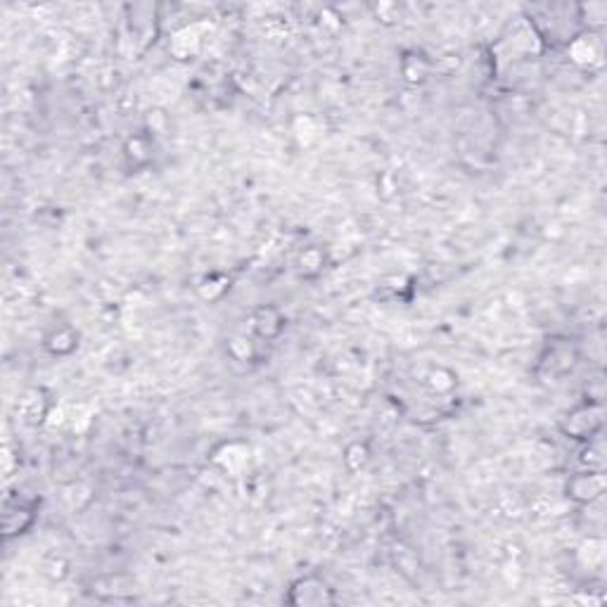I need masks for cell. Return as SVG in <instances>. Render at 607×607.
I'll return each instance as SVG.
<instances>
[{"instance_id":"1","label":"cell","mask_w":607,"mask_h":607,"mask_svg":"<svg viewBox=\"0 0 607 607\" xmlns=\"http://www.w3.org/2000/svg\"><path fill=\"white\" fill-rule=\"evenodd\" d=\"M605 425V406L603 401H581V404L572 406L570 411L564 413L560 420V432L572 441L586 444L593 441L600 434Z\"/></svg>"},{"instance_id":"2","label":"cell","mask_w":607,"mask_h":607,"mask_svg":"<svg viewBox=\"0 0 607 607\" xmlns=\"http://www.w3.org/2000/svg\"><path fill=\"white\" fill-rule=\"evenodd\" d=\"M285 603L292 607H333L337 605V593L319 574H304L289 584Z\"/></svg>"},{"instance_id":"3","label":"cell","mask_w":607,"mask_h":607,"mask_svg":"<svg viewBox=\"0 0 607 607\" xmlns=\"http://www.w3.org/2000/svg\"><path fill=\"white\" fill-rule=\"evenodd\" d=\"M38 501L24 496H5L3 501V539L12 541L20 539L36 524Z\"/></svg>"},{"instance_id":"4","label":"cell","mask_w":607,"mask_h":607,"mask_svg":"<svg viewBox=\"0 0 607 607\" xmlns=\"http://www.w3.org/2000/svg\"><path fill=\"white\" fill-rule=\"evenodd\" d=\"M607 479L603 470H581L574 472L567 485H564V496L577 506H593L603 499Z\"/></svg>"},{"instance_id":"5","label":"cell","mask_w":607,"mask_h":607,"mask_svg":"<svg viewBox=\"0 0 607 607\" xmlns=\"http://www.w3.org/2000/svg\"><path fill=\"white\" fill-rule=\"evenodd\" d=\"M567 55L581 69H595L603 65V38L595 31H577L567 41Z\"/></svg>"},{"instance_id":"6","label":"cell","mask_w":607,"mask_h":607,"mask_svg":"<svg viewBox=\"0 0 607 607\" xmlns=\"http://www.w3.org/2000/svg\"><path fill=\"white\" fill-rule=\"evenodd\" d=\"M577 349L572 347L570 342H550L546 351L541 354L539 370L546 377H550V380H560V377H564L567 373L577 368Z\"/></svg>"},{"instance_id":"7","label":"cell","mask_w":607,"mask_h":607,"mask_svg":"<svg viewBox=\"0 0 607 607\" xmlns=\"http://www.w3.org/2000/svg\"><path fill=\"white\" fill-rule=\"evenodd\" d=\"M249 327H252V337L259 342H275L280 340V335L288 327L285 313L273 306V304H264L259 309H254L249 316Z\"/></svg>"},{"instance_id":"8","label":"cell","mask_w":607,"mask_h":607,"mask_svg":"<svg viewBox=\"0 0 607 607\" xmlns=\"http://www.w3.org/2000/svg\"><path fill=\"white\" fill-rule=\"evenodd\" d=\"M51 394L43 387H29L27 391H22V397L17 401V415H20L24 425L29 427L43 425L48 415H51Z\"/></svg>"},{"instance_id":"9","label":"cell","mask_w":607,"mask_h":607,"mask_svg":"<svg viewBox=\"0 0 607 607\" xmlns=\"http://www.w3.org/2000/svg\"><path fill=\"white\" fill-rule=\"evenodd\" d=\"M79 333L72 326H55L43 335V349L45 354H51L52 359H67L72 356L81 344Z\"/></svg>"},{"instance_id":"10","label":"cell","mask_w":607,"mask_h":607,"mask_svg":"<svg viewBox=\"0 0 607 607\" xmlns=\"http://www.w3.org/2000/svg\"><path fill=\"white\" fill-rule=\"evenodd\" d=\"M295 268H296V275H299L302 280H316V278H320L323 271L327 268L326 249L316 245L304 247L302 252L296 254Z\"/></svg>"},{"instance_id":"11","label":"cell","mask_w":607,"mask_h":607,"mask_svg":"<svg viewBox=\"0 0 607 607\" xmlns=\"http://www.w3.org/2000/svg\"><path fill=\"white\" fill-rule=\"evenodd\" d=\"M202 45V34H200V24H190V27H183L174 34L171 38V52L176 55V59H190L193 55H197Z\"/></svg>"},{"instance_id":"12","label":"cell","mask_w":607,"mask_h":607,"mask_svg":"<svg viewBox=\"0 0 607 607\" xmlns=\"http://www.w3.org/2000/svg\"><path fill=\"white\" fill-rule=\"evenodd\" d=\"M123 157L129 162V167L140 169L147 167L152 162V143L150 138L138 133V136H130L126 143H123Z\"/></svg>"},{"instance_id":"13","label":"cell","mask_w":607,"mask_h":607,"mask_svg":"<svg viewBox=\"0 0 607 607\" xmlns=\"http://www.w3.org/2000/svg\"><path fill=\"white\" fill-rule=\"evenodd\" d=\"M422 384L427 387L430 394H437V397H444V394H451V391L458 387V375L453 370L444 368V366H437L425 375Z\"/></svg>"},{"instance_id":"14","label":"cell","mask_w":607,"mask_h":607,"mask_svg":"<svg viewBox=\"0 0 607 607\" xmlns=\"http://www.w3.org/2000/svg\"><path fill=\"white\" fill-rule=\"evenodd\" d=\"M228 289H231V278L224 273L204 275L202 282L197 285V292H200L204 302H218Z\"/></svg>"},{"instance_id":"15","label":"cell","mask_w":607,"mask_h":607,"mask_svg":"<svg viewBox=\"0 0 607 607\" xmlns=\"http://www.w3.org/2000/svg\"><path fill=\"white\" fill-rule=\"evenodd\" d=\"M225 342H228L225 349H228V354H231L233 361H254V356H256V342H254V337H249V335H233V337H228Z\"/></svg>"},{"instance_id":"16","label":"cell","mask_w":607,"mask_h":607,"mask_svg":"<svg viewBox=\"0 0 607 607\" xmlns=\"http://www.w3.org/2000/svg\"><path fill=\"white\" fill-rule=\"evenodd\" d=\"M370 463V446L366 441H351L344 448V465L349 472H361L366 470V465Z\"/></svg>"},{"instance_id":"17","label":"cell","mask_w":607,"mask_h":607,"mask_svg":"<svg viewBox=\"0 0 607 607\" xmlns=\"http://www.w3.org/2000/svg\"><path fill=\"white\" fill-rule=\"evenodd\" d=\"M401 74L408 83H422L430 74V62H427L422 55H406L404 62H401Z\"/></svg>"}]
</instances>
